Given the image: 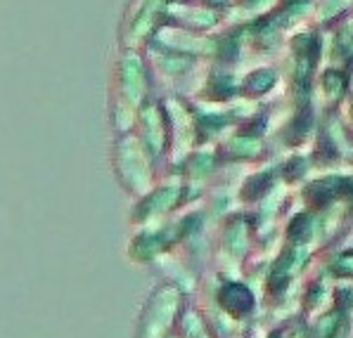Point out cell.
Wrapping results in <instances>:
<instances>
[{
    "instance_id": "cell-7",
    "label": "cell",
    "mask_w": 353,
    "mask_h": 338,
    "mask_svg": "<svg viewBox=\"0 0 353 338\" xmlns=\"http://www.w3.org/2000/svg\"><path fill=\"white\" fill-rule=\"evenodd\" d=\"M282 3H285V0H235V3L228 8L225 17H230L232 26L247 29V26H254V24H261V21L270 19L280 10Z\"/></svg>"
},
{
    "instance_id": "cell-1",
    "label": "cell",
    "mask_w": 353,
    "mask_h": 338,
    "mask_svg": "<svg viewBox=\"0 0 353 338\" xmlns=\"http://www.w3.org/2000/svg\"><path fill=\"white\" fill-rule=\"evenodd\" d=\"M351 90L353 88L349 69L323 64V69L316 76V83H313V107H316L318 116L325 118L327 114L339 112V107L346 102Z\"/></svg>"
},
{
    "instance_id": "cell-6",
    "label": "cell",
    "mask_w": 353,
    "mask_h": 338,
    "mask_svg": "<svg viewBox=\"0 0 353 338\" xmlns=\"http://www.w3.org/2000/svg\"><path fill=\"white\" fill-rule=\"evenodd\" d=\"M303 329H306V338H349L353 331L351 315L332 305L330 310L303 321Z\"/></svg>"
},
{
    "instance_id": "cell-2",
    "label": "cell",
    "mask_w": 353,
    "mask_h": 338,
    "mask_svg": "<svg viewBox=\"0 0 353 338\" xmlns=\"http://www.w3.org/2000/svg\"><path fill=\"white\" fill-rule=\"evenodd\" d=\"M178 315H181V293L171 286L157 288L143 315L140 338H166Z\"/></svg>"
},
{
    "instance_id": "cell-8",
    "label": "cell",
    "mask_w": 353,
    "mask_h": 338,
    "mask_svg": "<svg viewBox=\"0 0 353 338\" xmlns=\"http://www.w3.org/2000/svg\"><path fill=\"white\" fill-rule=\"evenodd\" d=\"M353 14V0H313L311 24L318 29H330L341 19Z\"/></svg>"
},
{
    "instance_id": "cell-9",
    "label": "cell",
    "mask_w": 353,
    "mask_h": 338,
    "mask_svg": "<svg viewBox=\"0 0 353 338\" xmlns=\"http://www.w3.org/2000/svg\"><path fill=\"white\" fill-rule=\"evenodd\" d=\"M320 270L332 282H353V246H332Z\"/></svg>"
},
{
    "instance_id": "cell-12",
    "label": "cell",
    "mask_w": 353,
    "mask_h": 338,
    "mask_svg": "<svg viewBox=\"0 0 353 338\" xmlns=\"http://www.w3.org/2000/svg\"><path fill=\"white\" fill-rule=\"evenodd\" d=\"M290 338H306V329H303V321H301V324H290Z\"/></svg>"
},
{
    "instance_id": "cell-10",
    "label": "cell",
    "mask_w": 353,
    "mask_h": 338,
    "mask_svg": "<svg viewBox=\"0 0 353 338\" xmlns=\"http://www.w3.org/2000/svg\"><path fill=\"white\" fill-rule=\"evenodd\" d=\"M339 114H341V118H344V123H346V128L351 130V135H353V92L349 97H346V102L339 107Z\"/></svg>"
},
{
    "instance_id": "cell-3",
    "label": "cell",
    "mask_w": 353,
    "mask_h": 338,
    "mask_svg": "<svg viewBox=\"0 0 353 338\" xmlns=\"http://www.w3.org/2000/svg\"><path fill=\"white\" fill-rule=\"evenodd\" d=\"M325 34V64L353 72V14L330 26Z\"/></svg>"
},
{
    "instance_id": "cell-5",
    "label": "cell",
    "mask_w": 353,
    "mask_h": 338,
    "mask_svg": "<svg viewBox=\"0 0 353 338\" xmlns=\"http://www.w3.org/2000/svg\"><path fill=\"white\" fill-rule=\"evenodd\" d=\"M256 291L244 282H225L219 288V305L232 321H244L256 310Z\"/></svg>"
},
{
    "instance_id": "cell-4",
    "label": "cell",
    "mask_w": 353,
    "mask_h": 338,
    "mask_svg": "<svg viewBox=\"0 0 353 338\" xmlns=\"http://www.w3.org/2000/svg\"><path fill=\"white\" fill-rule=\"evenodd\" d=\"M285 83V72L278 62H263L259 67L249 69L247 74L240 78L242 95L249 100L259 102L263 97H273L280 90V85Z\"/></svg>"
},
{
    "instance_id": "cell-11",
    "label": "cell",
    "mask_w": 353,
    "mask_h": 338,
    "mask_svg": "<svg viewBox=\"0 0 353 338\" xmlns=\"http://www.w3.org/2000/svg\"><path fill=\"white\" fill-rule=\"evenodd\" d=\"M197 3H199V5L206 3V5H211V8H219V10H223V8H225V10H228L232 3H235V0H197Z\"/></svg>"
}]
</instances>
